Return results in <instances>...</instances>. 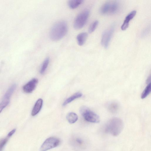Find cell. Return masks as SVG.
Returning <instances> with one entry per match:
<instances>
[{"instance_id":"12","label":"cell","mask_w":151,"mask_h":151,"mask_svg":"<svg viewBox=\"0 0 151 151\" xmlns=\"http://www.w3.org/2000/svg\"><path fill=\"white\" fill-rule=\"evenodd\" d=\"M84 2L83 0H71L68 1V5L70 8L74 9L82 4Z\"/></svg>"},{"instance_id":"25","label":"cell","mask_w":151,"mask_h":151,"mask_svg":"<svg viewBox=\"0 0 151 151\" xmlns=\"http://www.w3.org/2000/svg\"><path fill=\"white\" fill-rule=\"evenodd\" d=\"M150 79L151 77L150 76L148 77V79H147V80L146 81L147 83H148V84H149V83H149V82L150 81Z\"/></svg>"},{"instance_id":"23","label":"cell","mask_w":151,"mask_h":151,"mask_svg":"<svg viewBox=\"0 0 151 151\" xmlns=\"http://www.w3.org/2000/svg\"><path fill=\"white\" fill-rule=\"evenodd\" d=\"M76 142L79 144H82L83 143V141L81 139L77 138L76 139Z\"/></svg>"},{"instance_id":"5","label":"cell","mask_w":151,"mask_h":151,"mask_svg":"<svg viewBox=\"0 0 151 151\" xmlns=\"http://www.w3.org/2000/svg\"><path fill=\"white\" fill-rule=\"evenodd\" d=\"M60 143V140L54 137H50L47 139L43 143L40 151H46L58 146Z\"/></svg>"},{"instance_id":"20","label":"cell","mask_w":151,"mask_h":151,"mask_svg":"<svg viewBox=\"0 0 151 151\" xmlns=\"http://www.w3.org/2000/svg\"><path fill=\"white\" fill-rule=\"evenodd\" d=\"M98 24L99 21L96 20L91 25L89 28V33L91 34L94 32L98 26Z\"/></svg>"},{"instance_id":"21","label":"cell","mask_w":151,"mask_h":151,"mask_svg":"<svg viewBox=\"0 0 151 151\" xmlns=\"http://www.w3.org/2000/svg\"><path fill=\"white\" fill-rule=\"evenodd\" d=\"M9 138L7 137L0 140V151H3L5 146L8 142Z\"/></svg>"},{"instance_id":"22","label":"cell","mask_w":151,"mask_h":151,"mask_svg":"<svg viewBox=\"0 0 151 151\" xmlns=\"http://www.w3.org/2000/svg\"><path fill=\"white\" fill-rule=\"evenodd\" d=\"M16 131V129H14L13 130L11 131V132H10L8 134L7 137L9 138L11 137L15 133Z\"/></svg>"},{"instance_id":"19","label":"cell","mask_w":151,"mask_h":151,"mask_svg":"<svg viewBox=\"0 0 151 151\" xmlns=\"http://www.w3.org/2000/svg\"><path fill=\"white\" fill-rule=\"evenodd\" d=\"M49 62V58H46L44 62L42 65L40 73L41 74H44L46 69Z\"/></svg>"},{"instance_id":"6","label":"cell","mask_w":151,"mask_h":151,"mask_svg":"<svg viewBox=\"0 0 151 151\" xmlns=\"http://www.w3.org/2000/svg\"><path fill=\"white\" fill-rule=\"evenodd\" d=\"M16 87V85L14 84L10 87L5 94L2 102L0 103V113L9 104L12 95Z\"/></svg>"},{"instance_id":"14","label":"cell","mask_w":151,"mask_h":151,"mask_svg":"<svg viewBox=\"0 0 151 151\" xmlns=\"http://www.w3.org/2000/svg\"><path fill=\"white\" fill-rule=\"evenodd\" d=\"M66 119L70 123L73 124L77 121L78 119V117L76 113L71 112L67 114Z\"/></svg>"},{"instance_id":"16","label":"cell","mask_w":151,"mask_h":151,"mask_svg":"<svg viewBox=\"0 0 151 151\" xmlns=\"http://www.w3.org/2000/svg\"><path fill=\"white\" fill-rule=\"evenodd\" d=\"M119 106L117 103H115L110 104L108 106L109 111L112 113H117L119 109Z\"/></svg>"},{"instance_id":"15","label":"cell","mask_w":151,"mask_h":151,"mask_svg":"<svg viewBox=\"0 0 151 151\" xmlns=\"http://www.w3.org/2000/svg\"><path fill=\"white\" fill-rule=\"evenodd\" d=\"M82 95H83L81 93H76L71 97L67 99L64 103L63 105V106H66L67 104L73 101L74 100L82 97Z\"/></svg>"},{"instance_id":"8","label":"cell","mask_w":151,"mask_h":151,"mask_svg":"<svg viewBox=\"0 0 151 151\" xmlns=\"http://www.w3.org/2000/svg\"><path fill=\"white\" fill-rule=\"evenodd\" d=\"M38 83L37 79H33L23 86V91L27 93H32L35 89Z\"/></svg>"},{"instance_id":"18","label":"cell","mask_w":151,"mask_h":151,"mask_svg":"<svg viewBox=\"0 0 151 151\" xmlns=\"http://www.w3.org/2000/svg\"><path fill=\"white\" fill-rule=\"evenodd\" d=\"M151 83L148 84L146 86L141 95V98L144 99L151 92Z\"/></svg>"},{"instance_id":"11","label":"cell","mask_w":151,"mask_h":151,"mask_svg":"<svg viewBox=\"0 0 151 151\" xmlns=\"http://www.w3.org/2000/svg\"><path fill=\"white\" fill-rule=\"evenodd\" d=\"M88 36V34L85 32L82 33L78 34L77 37L78 45L80 46H82L84 44Z\"/></svg>"},{"instance_id":"17","label":"cell","mask_w":151,"mask_h":151,"mask_svg":"<svg viewBox=\"0 0 151 151\" xmlns=\"http://www.w3.org/2000/svg\"><path fill=\"white\" fill-rule=\"evenodd\" d=\"M111 3L107 2L100 9V13L102 14H105L109 13Z\"/></svg>"},{"instance_id":"24","label":"cell","mask_w":151,"mask_h":151,"mask_svg":"<svg viewBox=\"0 0 151 151\" xmlns=\"http://www.w3.org/2000/svg\"><path fill=\"white\" fill-rule=\"evenodd\" d=\"M148 31L149 30L148 29H146L143 33V36H145V35H146L147 34V33H148Z\"/></svg>"},{"instance_id":"1","label":"cell","mask_w":151,"mask_h":151,"mask_svg":"<svg viewBox=\"0 0 151 151\" xmlns=\"http://www.w3.org/2000/svg\"><path fill=\"white\" fill-rule=\"evenodd\" d=\"M67 31V23L64 21L58 22L52 28L50 33V38L54 41H58L64 37Z\"/></svg>"},{"instance_id":"9","label":"cell","mask_w":151,"mask_h":151,"mask_svg":"<svg viewBox=\"0 0 151 151\" xmlns=\"http://www.w3.org/2000/svg\"><path fill=\"white\" fill-rule=\"evenodd\" d=\"M136 13V11H133L130 13L126 17L124 23L122 25L121 29L123 31H125L128 27L129 22L135 16Z\"/></svg>"},{"instance_id":"2","label":"cell","mask_w":151,"mask_h":151,"mask_svg":"<svg viewBox=\"0 0 151 151\" xmlns=\"http://www.w3.org/2000/svg\"><path fill=\"white\" fill-rule=\"evenodd\" d=\"M123 126V121L121 119L114 118L110 119L107 123L105 126V131L106 133L117 136L122 132Z\"/></svg>"},{"instance_id":"4","label":"cell","mask_w":151,"mask_h":151,"mask_svg":"<svg viewBox=\"0 0 151 151\" xmlns=\"http://www.w3.org/2000/svg\"><path fill=\"white\" fill-rule=\"evenodd\" d=\"M89 14L88 10H85L80 13L75 18L74 23V28L77 30L82 28L85 25Z\"/></svg>"},{"instance_id":"13","label":"cell","mask_w":151,"mask_h":151,"mask_svg":"<svg viewBox=\"0 0 151 151\" xmlns=\"http://www.w3.org/2000/svg\"><path fill=\"white\" fill-rule=\"evenodd\" d=\"M119 4L117 1H114L111 3L109 13L110 14H115L118 11L119 9Z\"/></svg>"},{"instance_id":"10","label":"cell","mask_w":151,"mask_h":151,"mask_svg":"<svg viewBox=\"0 0 151 151\" xmlns=\"http://www.w3.org/2000/svg\"><path fill=\"white\" fill-rule=\"evenodd\" d=\"M43 104V100L39 99L37 100L32 109V115L34 116L36 115L41 110Z\"/></svg>"},{"instance_id":"7","label":"cell","mask_w":151,"mask_h":151,"mask_svg":"<svg viewBox=\"0 0 151 151\" xmlns=\"http://www.w3.org/2000/svg\"><path fill=\"white\" fill-rule=\"evenodd\" d=\"M114 28L112 26L107 30L103 33L101 39V43L105 48H108L111 40L114 33Z\"/></svg>"},{"instance_id":"3","label":"cell","mask_w":151,"mask_h":151,"mask_svg":"<svg viewBox=\"0 0 151 151\" xmlns=\"http://www.w3.org/2000/svg\"><path fill=\"white\" fill-rule=\"evenodd\" d=\"M80 112L87 121L94 123L99 122L100 119L99 115L87 107L82 106L80 109Z\"/></svg>"}]
</instances>
